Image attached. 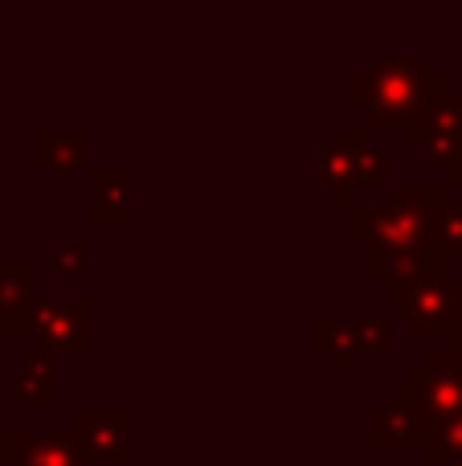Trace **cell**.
<instances>
[{
	"instance_id": "1",
	"label": "cell",
	"mask_w": 462,
	"mask_h": 466,
	"mask_svg": "<svg viewBox=\"0 0 462 466\" xmlns=\"http://www.w3.org/2000/svg\"><path fill=\"white\" fill-rule=\"evenodd\" d=\"M438 90H447V78L438 70H430L426 57L397 54V57H381L368 70L352 74L348 103H352V111L365 115L368 127H389V123L406 127L417 115V106L430 95H438Z\"/></svg>"
},
{
	"instance_id": "2",
	"label": "cell",
	"mask_w": 462,
	"mask_h": 466,
	"mask_svg": "<svg viewBox=\"0 0 462 466\" xmlns=\"http://www.w3.org/2000/svg\"><path fill=\"white\" fill-rule=\"evenodd\" d=\"M442 205H447V185H393L381 205H352L348 233L368 249L417 246L430 241Z\"/></svg>"
},
{
	"instance_id": "3",
	"label": "cell",
	"mask_w": 462,
	"mask_h": 466,
	"mask_svg": "<svg viewBox=\"0 0 462 466\" xmlns=\"http://www.w3.org/2000/svg\"><path fill=\"white\" fill-rule=\"evenodd\" d=\"M401 389H406L409 405H414V421H417L422 442L434 430L462 418V360L450 348H438V352L426 356V364L409 372Z\"/></svg>"
},
{
	"instance_id": "4",
	"label": "cell",
	"mask_w": 462,
	"mask_h": 466,
	"mask_svg": "<svg viewBox=\"0 0 462 466\" xmlns=\"http://www.w3.org/2000/svg\"><path fill=\"white\" fill-rule=\"evenodd\" d=\"M397 315L414 336H462V279L442 274L409 290H389V319Z\"/></svg>"
},
{
	"instance_id": "5",
	"label": "cell",
	"mask_w": 462,
	"mask_h": 466,
	"mask_svg": "<svg viewBox=\"0 0 462 466\" xmlns=\"http://www.w3.org/2000/svg\"><path fill=\"white\" fill-rule=\"evenodd\" d=\"M21 336H33V344L45 348L49 356H86L95 344V307L90 299L54 303L33 295V303L25 307Z\"/></svg>"
},
{
	"instance_id": "6",
	"label": "cell",
	"mask_w": 462,
	"mask_h": 466,
	"mask_svg": "<svg viewBox=\"0 0 462 466\" xmlns=\"http://www.w3.org/2000/svg\"><path fill=\"white\" fill-rule=\"evenodd\" d=\"M311 344L336 372H352L360 356L389 352V315H316Z\"/></svg>"
},
{
	"instance_id": "7",
	"label": "cell",
	"mask_w": 462,
	"mask_h": 466,
	"mask_svg": "<svg viewBox=\"0 0 462 466\" xmlns=\"http://www.w3.org/2000/svg\"><path fill=\"white\" fill-rule=\"evenodd\" d=\"M368 144H373V131L368 127H336L327 144L311 147V172H316V185L324 188L336 205H344V209H352L360 152H365Z\"/></svg>"
},
{
	"instance_id": "8",
	"label": "cell",
	"mask_w": 462,
	"mask_h": 466,
	"mask_svg": "<svg viewBox=\"0 0 462 466\" xmlns=\"http://www.w3.org/2000/svg\"><path fill=\"white\" fill-rule=\"evenodd\" d=\"M406 144L414 152H426L434 168H447L462 152V119L450 90H438L417 106V115L406 123Z\"/></svg>"
},
{
	"instance_id": "9",
	"label": "cell",
	"mask_w": 462,
	"mask_h": 466,
	"mask_svg": "<svg viewBox=\"0 0 462 466\" xmlns=\"http://www.w3.org/2000/svg\"><path fill=\"white\" fill-rule=\"evenodd\" d=\"M70 434L86 462L123 466L131 459V418L127 410H82L70 413Z\"/></svg>"
},
{
	"instance_id": "10",
	"label": "cell",
	"mask_w": 462,
	"mask_h": 466,
	"mask_svg": "<svg viewBox=\"0 0 462 466\" xmlns=\"http://www.w3.org/2000/svg\"><path fill=\"white\" fill-rule=\"evenodd\" d=\"M442 274H447V258L438 254L434 241L401 249H368V279L385 282L389 290H409L426 279H442Z\"/></svg>"
},
{
	"instance_id": "11",
	"label": "cell",
	"mask_w": 462,
	"mask_h": 466,
	"mask_svg": "<svg viewBox=\"0 0 462 466\" xmlns=\"http://www.w3.org/2000/svg\"><path fill=\"white\" fill-rule=\"evenodd\" d=\"M90 131L78 127V131H49L41 127L37 139H33V152H37V164L49 168L57 188H70L74 185V172L86 164V152H90Z\"/></svg>"
},
{
	"instance_id": "12",
	"label": "cell",
	"mask_w": 462,
	"mask_h": 466,
	"mask_svg": "<svg viewBox=\"0 0 462 466\" xmlns=\"http://www.w3.org/2000/svg\"><path fill=\"white\" fill-rule=\"evenodd\" d=\"M90 221L98 226H123L131 218V177L123 164H95L90 168Z\"/></svg>"
},
{
	"instance_id": "13",
	"label": "cell",
	"mask_w": 462,
	"mask_h": 466,
	"mask_svg": "<svg viewBox=\"0 0 462 466\" xmlns=\"http://www.w3.org/2000/svg\"><path fill=\"white\" fill-rule=\"evenodd\" d=\"M368 442H373L377 451H389V446H422V434H417V421H414V405H409L406 389H393L389 401L368 413Z\"/></svg>"
},
{
	"instance_id": "14",
	"label": "cell",
	"mask_w": 462,
	"mask_h": 466,
	"mask_svg": "<svg viewBox=\"0 0 462 466\" xmlns=\"http://www.w3.org/2000/svg\"><path fill=\"white\" fill-rule=\"evenodd\" d=\"M33 262L5 258L0 262V336H21L25 307L33 303Z\"/></svg>"
},
{
	"instance_id": "15",
	"label": "cell",
	"mask_w": 462,
	"mask_h": 466,
	"mask_svg": "<svg viewBox=\"0 0 462 466\" xmlns=\"http://www.w3.org/2000/svg\"><path fill=\"white\" fill-rule=\"evenodd\" d=\"M54 377H57V356H49L45 348L33 344L29 352L21 356V364H16V380H13L16 401L33 405V410H54L57 405Z\"/></svg>"
},
{
	"instance_id": "16",
	"label": "cell",
	"mask_w": 462,
	"mask_h": 466,
	"mask_svg": "<svg viewBox=\"0 0 462 466\" xmlns=\"http://www.w3.org/2000/svg\"><path fill=\"white\" fill-rule=\"evenodd\" d=\"M13 466H90V462L82 459L70 430H57V434H33L29 430Z\"/></svg>"
},
{
	"instance_id": "17",
	"label": "cell",
	"mask_w": 462,
	"mask_h": 466,
	"mask_svg": "<svg viewBox=\"0 0 462 466\" xmlns=\"http://www.w3.org/2000/svg\"><path fill=\"white\" fill-rule=\"evenodd\" d=\"M430 241L438 246V254L447 262H462V201H447L434 218Z\"/></svg>"
},
{
	"instance_id": "18",
	"label": "cell",
	"mask_w": 462,
	"mask_h": 466,
	"mask_svg": "<svg viewBox=\"0 0 462 466\" xmlns=\"http://www.w3.org/2000/svg\"><path fill=\"white\" fill-rule=\"evenodd\" d=\"M422 451H426V462H438V466L462 462V418L450 421V426H442V430H434V434L422 442Z\"/></svg>"
},
{
	"instance_id": "19",
	"label": "cell",
	"mask_w": 462,
	"mask_h": 466,
	"mask_svg": "<svg viewBox=\"0 0 462 466\" xmlns=\"http://www.w3.org/2000/svg\"><path fill=\"white\" fill-rule=\"evenodd\" d=\"M54 274L57 279H86V241L82 238H57L54 241Z\"/></svg>"
},
{
	"instance_id": "20",
	"label": "cell",
	"mask_w": 462,
	"mask_h": 466,
	"mask_svg": "<svg viewBox=\"0 0 462 466\" xmlns=\"http://www.w3.org/2000/svg\"><path fill=\"white\" fill-rule=\"evenodd\" d=\"M389 177H393V156L385 147L368 144L360 152V168H357V185L360 188H389Z\"/></svg>"
},
{
	"instance_id": "21",
	"label": "cell",
	"mask_w": 462,
	"mask_h": 466,
	"mask_svg": "<svg viewBox=\"0 0 462 466\" xmlns=\"http://www.w3.org/2000/svg\"><path fill=\"white\" fill-rule=\"evenodd\" d=\"M25 434H29V430H8V426H0V462H13V459H16V451H21Z\"/></svg>"
},
{
	"instance_id": "22",
	"label": "cell",
	"mask_w": 462,
	"mask_h": 466,
	"mask_svg": "<svg viewBox=\"0 0 462 466\" xmlns=\"http://www.w3.org/2000/svg\"><path fill=\"white\" fill-rule=\"evenodd\" d=\"M442 172H447V185H450V188H462V152H458Z\"/></svg>"
},
{
	"instance_id": "23",
	"label": "cell",
	"mask_w": 462,
	"mask_h": 466,
	"mask_svg": "<svg viewBox=\"0 0 462 466\" xmlns=\"http://www.w3.org/2000/svg\"><path fill=\"white\" fill-rule=\"evenodd\" d=\"M442 348H450V352H455V356H458V360H462V336H455V339H447V344H442Z\"/></svg>"
},
{
	"instance_id": "24",
	"label": "cell",
	"mask_w": 462,
	"mask_h": 466,
	"mask_svg": "<svg viewBox=\"0 0 462 466\" xmlns=\"http://www.w3.org/2000/svg\"><path fill=\"white\" fill-rule=\"evenodd\" d=\"M455 106H458V119H462V90H458V95H455Z\"/></svg>"
},
{
	"instance_id": "25",
	"label": "cell",
	"mask_w": 462,
	"mask_h": 466,
	"mask_svg": "<svg viewBox=\"0 0 462 466\" xmlns=\"http://www.w3.org/2000/svg\"><path fill=\"white\" fill-rule=\"evenodd\" d=\"M352 466H381V462H352Z\"/></svg>"
},
{
	"instance_id": "26",
	"label": "cell",
	"mask_w": 462,
	"mask_h": 466,
	"mask_svg": "<svg viewBox=\"0 0 462 466\" xmlns=\"http://www.w3.org/2000/svg\"><path fill=\"white\" fill-rule=\"evenodd\" d=\"M381 466H401V462H381Z\"/></svg>"
},
{
	"instance_id": "27",
	"label": "cell",
	"mask_w": 462,
	"mask_h": 466,
	"mask_svg": "<svg viewBox=\"0 0 462 466\" xmlns=\"http://www.w3.org/2000/svg\"><path fill=\"white\" fill-rule=\"evenodd\" d=\"M455 466H462V462H455Z\"/></svg>"
}]
</instances>
